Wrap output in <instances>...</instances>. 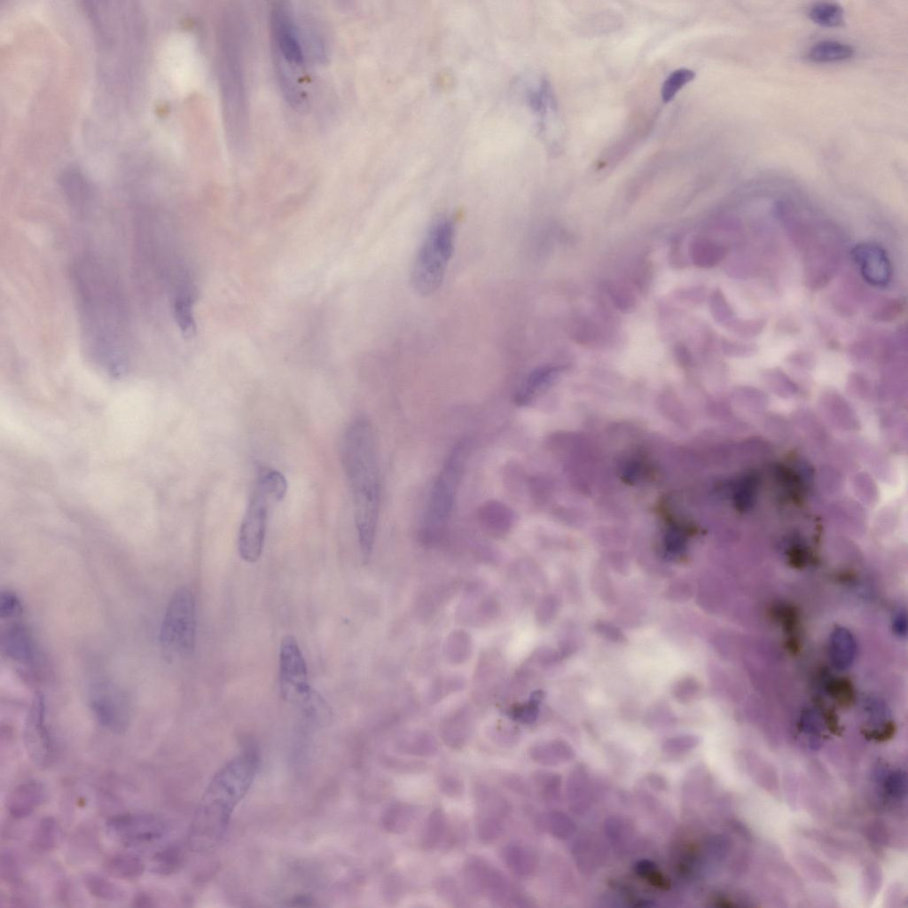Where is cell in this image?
I'll return each mask as SVG.
<instances>
[{"label": "cell", "instance_id": "44dd1931", "mask_svg": "<svg viewBox=\"0 0 908 908\" xmlns=\"http://www.w3.org/2000/svg\"><path fill=\"white\" fill-rule=\"evenodd\" d=\"M855 54L853 46L834 40H823L814 43L809 50L807 57L818 63L843 61Z\"/></svg>", "mask_w": 908, "mask_h": 908}, {"label": "cell", "instance_id": "e0dca14e", "mask_svg": "<svg viewBox=\"0 0 908 908\" xmlns=\"http://www.w3.org/2000/svg\"><path fill=\"white\" fill-rule=\"evenodd\" d=\"M45 786L36 780H28L18 785L10 793L6 808L10 815L17 819L31 815L46 799Z\"/></svg>", "mask_w": 908, "mask_h": 908}, {"label": "cell", "instance_id": "9c48e42d", "mask_svg": "<svg viewBox=\"0 0 908 908\" xmlns=\"http://www.w3.org/2000/svg\"><path fill=\"white\" fill-rule=\"evenodd\" d=\"M196 642V606L190 589L181 587L168 604L160 628V643L169 656L192 654Z\"/></svg>", "mask_w": 908, "mask_h": 908}, {"label": "cell", "instance_id": "7a4b0ae2", "mask_svg": "<svg viewBox=\"0 0 908 908\" xmlns=\"http://www.w3.org/2000/svg\"><path fill=\"white\" fill-rule=\"evenodd\" d=\"M169 216L156 201L144 199L134 204V253L141 279L166 297L173 316L184 317L193 312L197 292Z\"/></svg>", "mask_w": 908, "mask_h": 908}, {"label": "cell", "instance_id": "d6986e66", "mask_svg": "<svg viewBox=\"0 0 908 908\" xmlns=\"http://www.w3.org/2000/svg\"><path fill=\"white\" fill-rule=\"evenodd\" d=\"M142 859L133 854L115 853L108 856L103 864L105 872L111 877L133 880L140 877L145 871Z\"/></svg>", "mask_w": 908, "mask_h": 908}, {"label": "cell", "instance_id": "f546056e", "mask_svg": "<svg viewBox=\"0 0 908 908\" xmlns=\"http://www.w3.org/2000/svg\"><path fill=\"white\" fill-rule=\"evenodd\" d=\"M396 748L401 753L417 756H428L436 752L437 744L430 736L417 735L405 738L402 741H397Z\"/></svg>", "mask_w": 908, "mask_h": 908}, {"label": "cell", "instance_id": "d4e9b609", "mask_svg": "<svg viewBox=\"0 0 908 908\" xmlns=\"http://www.w3.org/2000/svg\"><path fill=\"white\" fill-rule=\"evenodd\" d=\"M478 514L481 522L494 531L507 529L514 519L513 512L498 501L485 503L481 506Z\"/></svg>", "mask_w": 908, "mask_h": 908}, {"label": "cell", "instance_id": "30bf717a", "mask_svg": "<svg viewBox=\"0 0 908 908\" xmlns=\"http://www.w3.org/2000/svg\"><path fill=\"white\" fill-rule=\"evenodd\" d=\"M279 688L282 697L303 712L317 693L309 684L303 654L296 638L292 635L285 636L280 643Z\"/></svg>", "mask_w": 908, "mask_h": 908}, {"label": "cell", "instance_id": "7402d4cb", "mask_svg": "<svg viewBox=\"0 0 908 908\" xmlns=\"http://www.w3.org/2000/svg\"><path fill=\"white\" fill-rule=\"evenodd\" d=\"M62 829L52 817H44L36 824L32 836L31 846L39 852H50L61 841Z\"/></svg>", "mask_w": 908, "mask_h": 908}, {"label": "cell", "instance_id": "e575fe53", "mask_svg": "<svg viewBox=\"0 0 908 908\" xmlns=\"http://www.w3.org/2000/svg\"><path fill=\"white\" fill-rule=\"evenodd\" d=\"M611 296L620 309H628L633 304L631 294L622 286L613 287Z\"/></svg>", "mask_w": 908, "mask_h": 908}, {"label": "cell", "instance_id": "3957f363", "mask_svg": "<svg viewBox=\"0 0 908 908\" xmlns=\"http://www.w3.org/2000/svg\"><path fill=\"white\" fill-rule=\"evenodd\" d=\"M341 449L360 548L367 558L373 547L379 521L380 474L374 430L366 417L359 416L348 424Z\"/></svg>", "mask_w": 908, "mask_h": 908}, {"label": "cell", "instance_id": "277c9868", "mask_svg": "<svg viewBox=\"0 0 908 908\" xmlns=\"http://www.w3.org/2000/svg\"><path fill=\"white\" fill-rule=\"evenodd\" d=\"M259 765L253 748H245L219 770L209 782L195 811L189 844L207 851L220 843L233 810L248 791Z\"/></svg>", "mask_w": 908, "mask_h": 908}, {"label": "cell", "instance_id": "6da1fadb", "mask_svg": "<svg viewBox=\"0 0 908 908\" xmlns=\"http://www.w3.org/2000/svg\"><path fill=\"white\" fill-rule=\"evenodd\" d=\"M75 243L69 273L82 345L91 359L121 373L133 340L122 279L101 233L77 237Z\"/></svg>", "mask_w": 908, "mask_h": 908}, {"label": "cell", "instance_id": "52a82bcc", "mask_svg": "<svg viewBox=\"0 0 908 908\" xmlns=\"http://www.w3.org/2000/svg\"><path fill=\"white\" fill-rule=\"evenodd\" d=\"M286 490V478L278 471L259 475L239 533V552L246 562L254 563L261 557L270 505L280 501Z\"/></svg>", "mask_w": 908, "mask_h": 908}, {"label": "cell", "instance_id": "8fae6325", "mask_svg": "<svg viewBox=\"0 0 908 908\" xmlns=\"http://www.w3.org/2000/svg\"><path fill=\"white\" fill-rule=\"evenodd\" d=\"M292 9L286 2H277L270 12V31L276 64L291 71L306 64V51L301 33Z\"/></svg>", "mask_w": 908, "mask_h": 908}, {"label": "cell", "instance_id": "83f0119b", "mask_svg": "<svg viewBox=\"0 0 908 908\" xmlns=\"http://www.w3.org/2000/svg\"><path fill=\"white\" fill-rule=\"evenodd\" d=\"M723 248L706 239L694 240L690 247V254L693 262L701 267H708L721 260Z\"/></svg>", "mask_w": 908, "mask_h": 908}, {"label": "cell", "instance_id": "9a60e30c", "mask_svg": "<svg viewBox=\"0 0 908 908\" xmlns=\"http://www.w3.org/2000/svg\"><path fill=\"white\" fill-rule=\"evenodd\" d=\"M24 746L31 760L40 767L48 766L54 754V744L45 721L43 701L38 698L24 729Z\"/></svg>", "mask_w": 908, "mask_h": 908}, {"label": "cell", "instance_id": "836d02e7", "mask_svg": "<svg viewBox=\"0 0 908 908\" xmlns=\"http://www.w3.org/2000/svg\"><path fill=\"white\" fill-rule=\"evenodd\" d=\"M438 785L440 790L445 795L450 797L460 796L463 793V784L461 779L453 774L446 773L442 775L438 779Z\"/></svg>", "mask_w": 908, "mask_h": 908}, {"label": "cell", "instance_id": "1f68e13d", "mask_svg": "<svg viewBox=\"0 0 908 908\" xmlns=\"http://www.w3.org/2000/svg\"><path fill=\"white\" fill-rule=\"evenodd\" d=\"M853 644L852 638L847 631L839 630L835 632L832 641V651L837 665L845 667L849 664L853 657Z\"/></svg>", "mask_w": 908, "mask_h": 908}, {"label": "cell", "instance_id": "8992f818", "mask_svg": "<svg viewBox=\"0 0 908 908\" xmlns=\"http://www.w3.org/2000/svg\"><path fill=\"white\" fill-rule=\"evenodd\" d=\"M456 223L450 217H441L428 228L415 255L411 281L414 290L429 295L441 286L454 251Z\"/></svg>", "mask_w": 908, "mask_h": 908}, {"label": "cell", "instance_id": "ba28073f", "mask_svg": "<svg viewBox=\"0 0 908 908\" xmlns=\"http://www.w3.org/2000/svg\"><path fill=\"white\" fill-rule=\"evenodd\" d=\"M470 453L468 440L457 442L434 480L424 515L425 533L440 531L452 514L457 493Z\"/></svg>", "mask_w": 908, "mask_h": 908}, {"label": "cell", "instance_id": "4316f807", "mask_svg": "<svg viewBox=\"0 0 908 908\" xmlns=\"http://www.w3.org/2000/svg\"><path fill=\"white\" fill-rule=\"evenodd\" d=\"M502 857L506 866L519 875L529 873L532 867V857L528 851L522 846L510 843L502 851Z\"/></svg>", "mask_w": 908, "mask_h": 908}, {"label": "cell", "instance_id": "5b68a950", "mask_svg": "<svg viewBox=\"0 0 908 908\" xmlns=\"http://www.w3.org/2000/svg\"><path fill=\"white\" fill-rule=\"evenodd\" d=\"M243 27L233 13L225 16L219 41V78L225 127L231 143L240 146L248 124L244 74Z\"/></svg>", "mask_w": 908, "mask_h": 908}, {"label": "cell", "instance_id": "ac0fdd59", "mask_svg": "<svg viewBox=\"0 0 908 908\" xmlns=\"http://www.w3.org/2000/svg\"><path fill=\"white\" fill-rule=\"evenodd\" d=\"M1 647L10 658L20 662H28L34 657L31 635L21 624H11L3 630Z\"/></svg>", "mask_w": 908, "mask_h": 908}, {"label": "cell", "instance_id": "5bb4252c", "mask_svg": "<svg viewBox=\"0 0 908 908\" xmlns=\"http://www.w3.org/2000/svg\"><path fill=\"white\" fill-rule=\"evenodd\" d=\"M464 877L467 888L474 894L499 903L516 900L507 878L482 857H474L467 860Z\"/></svg>", "mask_w": 908, "mask_h": 908}, {"label": "cell", "instance_id": "603a6c76", "mask_svg": "<svg viewBox=\"0 0 908 908\" xmlns=\"http://www.w3.org/2000/svg\"><path fill=\"white\" fill-rule=\"evenodd\" d=\"M82 880L88 892L98 899L119 902L126 896L125 890L119 884L102 874L94 872L85 873Z\"/></svg>", "mask_w": 908, "mask_h": 908}, {"label": "cell", "instance_id": "ffe728a7", "mask_svg": "<svg viewBox=\"0 0 908 908\" xmlns=\"http://www.w3.org/2000/svg\"><path fill=\"white\" fill-rule=\"evenodd\" d=\"M417 809L411 803L395 802L388 805L381 816L384 829L393 834H403L412 825Z\"/></svg>", "mask_w": 908, "mask_h": 908}, {"label": "cell", "instance_id": "f1b7e54d", "mask_svg": "<svg viewBox=\"0 0 908 908\" xmlns=\"http://www.w3.org/2000/svg\"><path fill=\"white\" fill-rule=\"evenodd\" d=\"M182 852L176 846H169L155 853L153 857V871L158 874L168 875L176 872L181 865Z\"/></svg>", "mask_w": 908, "mask_h": 908}, {"label": "cell", "instance_id": "4dcf8cb0", "mask_svg": "<svg viewBox=\"0 0 908 908\" xmlns=\"http://www.w3.org/2000/svg\"><path fill=\"white\" fill-rule=\"evenodd\" d=\"M695 77L693 70L679 68L673 71L664 81L661 89V98L664 102L670 101L685 84Z\"/></svg>", "mask_w": 908, "mask_h": 908}, {"label": "cell", "instance_id": "d6a6232c", "mask_svg": "<svg viewBox=\"0 0 908 908\" xmlns=\"http://www.w3.org/2000/svg\"><path fill=\"white\" fill-rule=\"evenodd\" d=\"M21 604L15 593L10 591H2L0 594V616L10 618L20 614Z\"/></svg>", "mask_w": 908, "mask_h": 908}, {"label": "cell", "instance_id": "7c38bea8", "mask_svg": "<svg viewBox=\"0 0 908 908\" xmlns=\"http://www.w3.org/2000/svg\"><path fill=\"white\" fill-rule=\"evenodd\" d=\"M90 707L98 722L108 731L121 734L130 722V707L126 694L108 681L95 684L90 693Z\"/></svg>", "mask_w": 908, "mask_h": 908}, {"label": "cell", "instance_id": "4fadbf2b", "mask_svg": "<svg viewBox=\"0 0 908 908\" xmlns=\"http://www.w3.org/2000/svg\"><path fill=\"white\" fill-rule=\"evenodd\" d=\"M108 834L126 845H141L160 840L166 833V824L151 813H125L114 816L106 824Z\"/></svg>", "mask_w": 908, "mask_h": 908}, {"label": "cell", "instance_id": "484cf974", "mask_svg": "<svg viewBox=\"0 0 908 908\" xmlns=\"http://www.w3.org/2000/svg\"><path fill=\"white\" fill-rule=\"evenodd\" d=\"M809 16L814 23L825 27H837L844 21L842 7L833 2L814 4L809 11Z\"/></svg>", "mask_w": 908, "mask_h": 908}, {"label": "cell", "instance_id": "2e32d148", "mask_svg": "<svg viewBox=\"0 0 908 908\" xmlns=\"http://www.w3.org/2000/svg\"><path fill=\"white\" fill-rule=\"evenodd\" d=\"M854 257L863 278L871 285L875 286H886L891 276V268L888 259L881 247L864 244L857 246L854 250Z\"/></svg>", "mask_w": 908, "mask_h": 908}, {"label": "cell", "instance_id": "cb8c5ba5", "mask_svg": "<svg viewBox=\"0 0 908 908\" xmlns=\"http://www.w3.org/2000/svg\"><path fill=\"white\" fill-rule=\"evenodd\" d=\"M448 820L441 809H434L427 816L420 834V845L426 850L436 849L447 833Z\"/></svg>", "mask_w": 908, "mask_h": 908}]
</instances>
